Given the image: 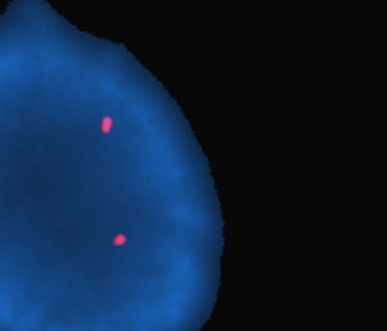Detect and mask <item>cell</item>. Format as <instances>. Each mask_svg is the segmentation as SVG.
Wrapping results in <instances>:
<instances>
[{
	"label": "cell",
	"instance_id": "6da1fadb",
	"mask_svg": "<svg viewBox=\"0 0 387 331\" xmlns=\"http://www.w3.org/2000/svg\"><path fill=\"white\" fill-rule=\"evenodd\" d=\"M110 127H113V119H108V117H106V119H102V131H104V133H108V131H110Z\"/></svg>",
	"mask_w": 387,
	"mask_h": 331
}]
</instances>
